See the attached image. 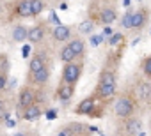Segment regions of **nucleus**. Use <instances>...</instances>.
Here are the masks:
<instances>
[{"label":"nucleus","mask_w":151,"mask_h":136,"mask_svg":"<svg viewBox=\"0 0 151 136\" xmlns=\"http://www.w3.org/2000/svg\"><path fill=\"white\" fill-rule=\"evenodd\" d=\"M9 111V104H7V97L0 94V118H4Z\"/></svg>","instance_id":"obj_23"},{"label":"nucleus","mask_w":151,"mask_h":136,"mask_svg":"<svg viewBox=\"0 0 151 136\" xmlns=\"http://www.w3.org/2000/svg\"><path fill=\"white\" fill-rule=\"evenodd\" d=\"M137 108H139V103H137V97L133 96V92H124L114 103V115L119 120H124L128 117H133L137 113Z\"/></svg>","instance_id":"obj_3"},{"label":"nucleus","mask_w":151,"mask_h":136,"mask_svg":"<svg viewBox=\"0 0 151 136\" xmlns=\"http://www.w3.org/2000/svg\"><path fill=\"white\" fill-rule=\"evenodd\" d=\"M94 2H100V4H110V2H114V0H94Z\"/></svg>","instance_id":"obj_27"},{"label":"nucleus","mask_w":151,"mask_h":136,"mask_svg":"<svg viewBox=\"0 0 151 136\" xmlns=\"http://www.w3.org/2000/svg\"><path fill=\"white\" fill-rule=\"evenodd\" d=\"M46 32H48L46 23H36L34 27L29 28L27 41H29L30 44H41V42L45 41V37H46Z\"/></svg>","instance_id":"obj_12"},{"label":"nucleus","mask_w":151,"mask_h":136,"mask_svg":"<svg viewBox=\"0 0 151 136\" xmlns=\"http://www.w3.org/2000/svg\"><path fill=\"white\" fill-rule=\"evenodd\" d=\"M140 71H142V74L146 76V78H149L151 80V53L140 62Z\"/></svg>","instance_id":"obj_22"},{"label":"nucleus","mask_w":151,"mask_h":136,"mask_svg":"<svg viewBox=\"0 0 151 136\" xmlns=\"http://www.w3.org/2000/svg\"><path fill=\"white\" fill-rule=\"evenodd\" d=\"M9 71H11V62L6 53H0V94L7 89L9 83Z\"/></svg>","instance_id":"obj_13"},{"label":"nucleus","mask_w":151,"mask_h":136,"mask_svg":"<svg viewBox=\"0 0 151 136\" xmlns=\"http://www.w3.org/2000/svg\"><path fill=\"white\" fill-rule=\"evenodd\" d=\"M11 136H30V132H27V131H16V132L11 134Z\"/></svg>","instance_id":"obj_26"},{"label":"nucleus","mask_w":151,"mask_h":136,"mask_svg":"<svg viewBox=\"0 0 151 136\" xmlns=\"http://www.w3.org/2000/svg\"><path fill=\"white\" fill-rule=\"evenodd\" d=\"M149 18H151V13L147 7H140L137 11H132V23H130V30H135V32H140L147 27L149 23Z\"/></svg>","instance_id":"obj_7"},{"label":"nucleus","mask_w":151,"mask_h":136,"mask_svg":"<svg viewBox=\"0 0 151 136\" xmlns=\"http://www.w3.org/2000/svg\"><path fill=\"white\" fill-rule=\"evenodd\" d=\"M82 73H84V62H82V58L80 60H73V62H66L64 67H62L60 80L66 81V83L77 85L78 80L82 78Z\"/></svg>","instance_id":"obj_4"},{"label":"nucleus","mask_w":151,"mask_h":136,"mask_svg":"<svg viewBox=\"0 0 151 136\" xmlns=\"http://www.w3.org/2000/svg\"><path fill=\"white\" fill-rule=\"evenodd\" d=\"M96 103H98V99L94 97V94H91L89 97H86L84 101H80L77 104L75 113H77V115H87V117H96V113H94V110L98 108Z\"/></svg>","instance_id":"obj_10"},{"label":"nucleus","mask_w":151,"mask_h":136,"mask_svg":"<svg viewBox=\"0 0 151 136\" xmlns=\"http://www.w3.org/2000/svg\"><path fill=\"white\" fill-rule=\"evenodd\" d=\"M37 92L39 90H36V87H32V85H23L22 89H20V92H18V101H16V106H18V110L22 111L23 108H27V106H30V104H34V103H37Z\"/></svg>","instance_id":"obj_5"},{"label":"nucleus","mask_w":151,"mask_h":136,"mask_svg":"<svg viewBox=\"0 0 151 136\" xmlns=\"http://www.w3.org/2000/svg\"><path fill=\"white\" fill-rule=\"evenodd\" d=\"M46 9V2L45 0H30V11H32V18L39 16L43 11Z\"/></svg>","instance_id":"obj_21"},{"label":"nucleus","mask_w":151,"mask_h":136,"mask_svg":"<svg viewBox=\"0 0 151 136\" xmlns=\"http://www.w3.org/2000/svg\"><path fill=\"white\" fill-rule=\"evenodd\" d=\"M114 136H130V134H124V132H117V134H114Z\"/></svg>","instance_id":"obj_28"},{"label":"nucleus","mask_w":151,"mask_h":136,"mask_svg":"<svg viewBox=\"0 0 151 136\" xmlns=\"http://www.w3.org/2000/svg\"><path fill=\"white\" fill-rule=\"evenodd\" d=\"M0 136H4V134H2V132H0Z\"/></svg>","instance_id":"obj_30"},{"label":"nucleus","mask_w":151,"mask_h":136,"mask_svg":"<svg viewBox=\"0 0 151 136\" xmlns=\"http://www.w3.org/2000/svg\"><path fill=\"white\" fill-rule=\"evenodd\" d=\"M41 117H43V106L39 103H34V104L22 110V118L27 120V122H34V120H37Z\"/></svg>","instance_id":"obj_18"},{"label":"nucleus","mask_w":151,"mask_h":136,"mask_svg":"<svg viewBox=\"0 0 151 136\" xmlns=\"http://www.w3.org/2000/svg\"><path fill=\"white\" fill-rule=\"evenodd\" d=\"M130 23H132V9H128V11L124 13L123 20H121V25H123L124 28H130Z\"/></svg>","instance_id":"obj_25"},{"label":"nucleus","mask_w":151,"mask_h":136,"mask_svg":"<svg viewBox=\"0 0 151 136\" xmlns=\"http://www.w3.org/2000/svg\"><path fill=\"white\" fill-rule=\"evenodd\" d=\"M117 18H119L117 9H116L114 6H109V4H107L105 7H100V11H98V14H96V23L109 27V25L116 23Z\"/></svg>","instance_id":"obj_8"},{"label":"nucleus","mask_w":151,"mask_h":136,"mask_svg":"<svg viewBox=\"0 0 151 136\" xmlns=\"http://www.w3.org/2000/svg\"><path fill=\"white\" fill-rule=\"evenodd\" d=\"M86 55V41L82 37H71L59 51V60L60 62H73V60H80Z\"/></svg>","instance_id":"obj_2"},{"label":"nucleus","mask_w":151,"mask_h":136,"mask_svg":"<svg viewBox=\"0 0 151 136\" xmlns=\"http://www.w3.org/2000/svg\"><path fill=\"white\" fill-rule=\"evenodd\" d=\"M117 90V67H114L110 64H107L98 74V81L94 87V97L98 101H109L116 96Z\"/></svg>","instance_id":"obj_1"},{"label":"nucleus","mask_w":151,"mask_h":136,"mask_svg":"<svg viewBox=\"0 0 151 136\" xmlns=\"http://www.w3.org/2000/svg\"><path fill=\"white\" fill-rule=\"evenodd\" d=\"M46 64H50V60H48V53L43 50V51H36L32 57H30V60H29V67H27V74H32V73H36V71H39L43 65H46Z\"/></svg>","instance_id":"obj_11"},{"label":"nucleus","mask_w":151,"mask_h":136,"mask_svg":"<svg viewBox=\"0 0 151 136\" xmlns=\"http://www.w3.org/2000/svg\"><path fill=\"white\" fill-rule=\"evenodd\" d=\"M27 34H29V28L25 25H14L13 32H11V37L14 42H23L27 41Z\"/></svg>","instance_id":"obj_20"},{"label":"nucleus","mask_w":151,"mask_h":136,"mask_svg":"<svg viewBox=\"0 0 151 136\" xmlns=\"http://www.w3.org/2000/svg\"><path fill=\"white\" fill-rule=\"evenodd\" d=\"M75 92H77V85L73 83H66V81H59L57 89H55V99L60 103H68L69 99H73Z\"/></svg>","instance_id":"obj_9"},{"label":"nucleus","mask_w":151,"mask_h":136,"mask_svg":"<svg viewBox=\"0 0 151 136\" xmlns=\"http://www.w3.org/2000/svg\"><path fill=\"white\" fill-rule=\"evenodd\" d=\"M133 96L142 101V103H151V83L149 81H139L135 85V90H133Z\"/></svg>","instance_id":"obj_17"},{"label":"nucleus","mask_w":151,"mask_h":136,"mask_svg":"<svg viewBox=\"0 0 151 136\" xmlns=\"http://www.w3.org/2000/svg\"><path fill=\"white\" fill-rule=\"evenodd\" d=\"M93 28H94V23L93 21H82V25H80V32H84V34H91L93 32Z\"/></svg>","instance_id":"obj_24"},{"label":"nucleus","mask_w":151,"mask_h":136,"mask_svg":"<svg viewBox=\"0 0 151 136\" xmlns=\"http://www.w3.org/2000/svg\"><path fill=\"white\" fill-rule=\"evenodd\" d=\"M73 37V28L68 27V25H55L52 28V39L55 42H68L69 39Z\"/></svg>","instance_id":"obj_15"},{"label":"nucleus","mask_w":151,"mask_h":136,"mask_svg":"<svg viewBox=\"0 0 151 136\" xmlns=\"http://www.w3.org/2000/svg\"><path fill=\"white\" fill-rule=\"evenodd\" d=\"M57 2H64V0H57Z\"/></svg>","instance_id":"obj_29"},{"label":"nucleus","mask_w":151,"mask_h":136,"mask_svg":"<svg viewBox=\"0 0 151 136\" xmlns=\"http://www.w3.org/2000/svg\"><path fill=\"white\" fill-rule=\"evenodd\" d=\"M140 127H142V122H140V118L139 117H128V118H124V120H121V131L124 132V134H130V136H133V134H137L139 131H140Z\"/></svg>","instance_id":"obj_16"},{"label":"nucleus","mask_w":151,"mask_h":136,"mask_svg":"<svg viewBox=\"0 0 151 136\" xmlns=\"http://www.w3.org/2000/svg\"><path fill=\"white\" fill-rule=\"evenodd\" d=\"M68 129V132L71 136H84L87 132V125L86 124H80V122H69L68 125H64Z\"/></svg>","instance_id":"obj_19"},{"label":"nucleus","mask_w":151,"mask_h":136,"mask_svg":"<svg viewBox=\"0 0 151 136\" xmlns=\"http://www.w3.org/2000/svg\"><path fill=\"white\" fill-rule=\"evenodd\" d=\"M50 76H52V64H46V65L41 67L39 71H36V73H32V74H27V83L32 85V87L43 89V87L48 83Z\"/></svg>","instance_id":"obj_6"},{"label":"nucleus","mask_w":151,"mask_h":136,"mask_svg":"<svg viewBox=\"0 0 151 136\" xmlns=\"http://www.w3.org/2000/svg\"><path fill=\"white\" fill-rule=\"evenodd\" d=\"M11 18H32L30 0H18L11 7Z\"/></svg>","instance_id":"obj_14"}]
</instances>
